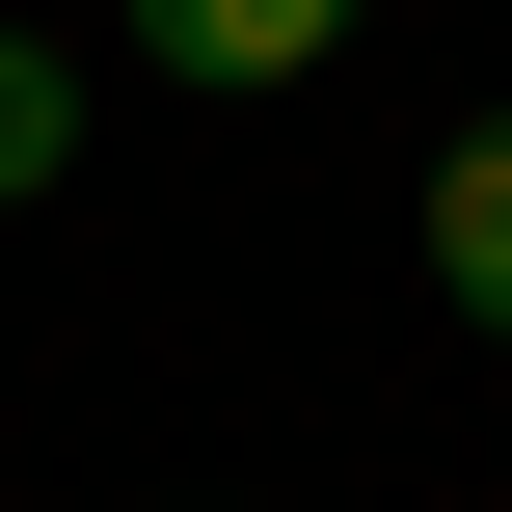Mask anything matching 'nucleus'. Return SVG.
I'll use <instances>...</instances> for the list:
<instances>
[{"label": "nucleus", "mask_w": 512, "mask_h": 512, "mask_svg": "<svg viewBox=\"0 0 512 512\" xmlns=\"http://www.w3.org/2000/svg\"><path fill=\"white\" fill-rule=\"evenodd\" d=\"M432 297L512 351V108H459V135H432Z\"/></svg>", "instance_id": "nucleus-2"}, {"label": "nucleus", "mask_w": 512, "mask_h": 512, "mask_svg": "<svg viewBox=\"0 0 512 512\" xmlns=\"http://www.w3.org/2000/svg\"><path fill=\"white\" fill-rule=\"evenodd\" d=\"M351 27H378V0H135V54H162V81H216V108H270V81H324Z\"/></svg>", "instance_id": "nucleus-1"}, {"label": "nucleus", "mask_w": 512, "mask_h": 512, "mask_svg": "<svg viewBox=\"0 0 512 512\" xmlns=\"http://www.w3.org/2000/svg\"><path fill=\"white\" fill-rule=\"evenodd\" d=\"M54 162H81V81H54V27H0V216H27Z\"/></svg>", "instance_id": "nucleus-3"}]
</instances>
